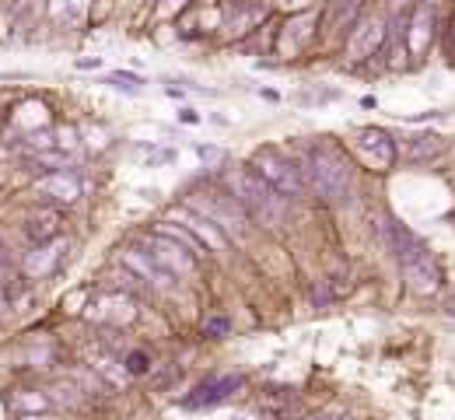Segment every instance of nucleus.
Instances as JSON below:
<instances>
[{
    "label": "nucleus",
    "instance_id": "nucleus-18",
    "mask_svg": "<svg viewBox=\"0 0 455 420\" xmlns=\"http://www.w3.org/2000/svg\"><path fill=\"white\" fill-rule=\"evenodd\" d=\"M15 406L25 417H39V413H46L53 406V399H50V392H39V389H18L15 392Z\"/></svg>",
    "mask_w": 455,
    "mask_h": 420
},
{
    "label": "nucleus",
    "instance_id": "nucleus-2",
    "mask_svg": "<svg viewBox=\"0 0 455 420\" xmlns=\"http://www.w3.org/2000/svg\"><path fill=\"white\" fill-rule=\"evenodd\" d=\"M228 193L239 200V207L249 214L253 225H263V228H284L288 225V214H291V200H284L274 186H267L249 165H239V168H224L221 179H217Z\"/></svg>",
    "mask_w": 455,
    "mask_h": 420
},
{
    "label": "nucleus",
    "instance_id": "nucleus-23",
    "mask_svg": "<svg viewBox=\"0 0 455 420\" xmlns=\"http://www.w3.org/2000/svg\"><path fill=\"white\" fill-rule=\"evenodd\" d=\"M193 151H196L207 165H224V161H228V154H224L221 147H214V144H196Z\"/></svg>",
    "mask_w": 455,
    "mask_h": 420
},
{
    "label": "nucleus",
    "instance_id": "nucleus-12",
    "mask_svg": "<svg viewBox=\"0 0 455 420\" xmlns=\"http://www.w3.org/2000/svg\"><path fill=\"white\" fill-rule=\"evenodd\" d=\"M64 249H67V239H53V242H46V246H36V249L22 260V273L32 277V280L50 277V273L64 263Z\"/></svg>",
    "mask_w": 455,
    "mask_h": 420
},
{
    "label": "nucleus",
    "instance_id": "nucleus-3",
    "mask_svg": "<svg viewBox=\"0 0 455 420\" xmlns=\"http://www.w3.org/2000/svg\"><path fill=\"white\" fill-rule=\"evenodd\" d=\"M385 239H389V249H392L396 260H399V270H403L406 287H410L413 294H420V298L438 294L445 273H441L438 256L427 249V242H424L420 235H413V232H410L403 221H396V218L385 221Z\"/></svg>",
    "mask_w": 455,
    "mask_h": 420
},
{
    "label": "nucleus",
    "instance_id": "nucleus-1",
    "mask_svg": "<svg viewBox=\"0 0 455 420\" xmlns=\"http://www.w3.org/2000/svg\"><path fill=\"white\" fill-rule=\"evenodd\" d=\"M301 175H305V186L308 193H315L319 200L326 203H343L350 200L354 193V179H357V168L354 161L347 158V151L340 144H333L329 137H319L312 144L301 147V158H294Z\"/></svg>",
    "mask_w": 455,
    "mask_h": 420
},
{
    "label": "nucleus",
    "instance_id": "nucleus-27",
    "mask_svg": "<svg viewBox=\"0 0 455 420\" xmlns=\"http://www.w3.org/2000/svg\"><path fill=\"white\" fill-rule=\"evenodd\" d=\"M305 420H350V417H336V413H319V417H305Z\"/></svg>",
    "mask_w": 455,
    "mask_h": 420
},
{
    "label": "nucleus",
    "instance_id": "nucleus-6",
    "mask_svg": "<svg viewBox=\"0 0 455 420\" xmlns=\"http://www.w3.org/2000/svg\"><path fill=\"white\" fill-rule=\"evenodd\" d=\"M140 249L161 267V270H168L172 277H193L196 273V267H200V260L193 256V253H186L175 239H168V235H161V232H151V235H144V242H140Z\"/></svg>",
    "mask_w": 455,
    "mask_h": 420
},
{
    "label": "nucleus",
    "instance_id": "nucleus-10",
    "mask_svg": "<svg viewBox=\"0 0 455 420\" xmlns=\"http://www.w3.org/2000/svg\"><path fill=\"white\" fill-rule=\"evenodd\" d=\"M36 193L43 200H50L53 207H70L84 196V182H81L77 168H60V172H46L43 179H36Z\"/></svg>",
    "mask_w": 455,
    "mask_h": 420
},
{
    "label": "nucleus",
    "instance_id": "nucleus-14",
    "mask_svg": "<svg viewBox=\"0 0 455 420\" xmlns=\"http://www.w3.org/2000/svg\"><path fill=\"white\" fill-rule=\"evenodd\" d=\"M60 225H64V214H60V207H39L36 214L25 218L22 232L32 246H46L53 239H60Z\"/></svg>",
    "mask_w": 455,
    "mask_h": 420
},
{
    "label": "nucleus",
    "instance_id": "nucleus-17",
    "mask_svg": "<svg viewBox=\"0 0 455 420\" xmlns=\"http://www.w3.org/2000/svg\"><path fill=\"white\" fill-rule=\"evenodd\" d=\"M154 232H161V235L175 239V242H179V246H182L186 253H193V256H196L200 263H203V260H210V249H207V246H203V242H200V239H196V235L189 232V228H182V225H172V221H161V225H158Z\"/></svg>",
    "mask_w": 455,
    "mask_h": 420
},
{
    "label": "nucleus",
    "instance_id": "nucleus-22",
    "mask_svg": "<svg viewBox=\"0 0 455 420\" xmlns=\"http://www.w3.org/2000/svg\"><path fill=\"white\" fill-rule=\"evenodd\" d=\"M50 11H53V18H57V22L74 25V22H77V15H81V4H77V0H53Z\"/></svg>",
    "mask_w": 455,
    "mask_h": 420
},
{
    "label": "nucleus",
    "instance_id": "nucleus-11",
    "mask_svg": "<svg viewBox=\"0 0 455 420\" xmlns=\"http://www.w3.org/2000/svg\"><path fill=\"white\" fill-rule=\"evenodd\" d=\"M119 263H123V270L133 277V280H140L144 287H151V291H172L175 287V277L168 273V270H161L140 246H130V249H123V256H119Z\"/></svg>",
    "mask_w": 455,
    "mask_h": 420
},
{
    "label": "nucleus",
    "instance_id": "nucleus-21",
    "mask_svg": "<svg viewBox=\"0 0 455 420\" xmlns=\"http://www.w3.org/2000/svg\"><path fill=\"white\" fill-rule=\"evenodd\" d=\"M203 333H207L210 340H221V336L232 333V319H228L224 312H214V315L203 319Z\"/></svg>",
    "mask_w": 455,
    "mask_h": 420
},
{
    "label": "nucleus",
    "instance_id": "nucleus-15",
    "mask_svg": "<svg viewBox=\"0 0 455 420\" xmlns=\"http://www.w3.org/2000/svg\"><path fill=\"white\" fill-rule=\"evenodd\" d=\"M445 151V137L434 133V130H420V133H410L399 147V158L410 161V165H427L434 161L438 154Z\"/></svg>",
    "mask_w": 455,
    "mask_h": 420
},
{
    "label": "nucleus",
    "instance_id": "nucleus-7",
    "mask_svg": "<svg viewBox=\"0 0 455 420\" xmlns=\"http://www.w3.org/2000/svg\"><path fill=\"white\" fill-rule=\"evenodd\" d=\"M242 385H246V375H210L182 399V406L186 410H214V406L232 399Z\"/></svg>",
    "mask_w": 455,
    "mask_h": 420
},
{
    "label": "nucleus",
    "instance_id": "nucleus-28",
    "mask_svg": "<svg viewBox=\"0 0 455 420\" xmlns=\"http://www.w3.org/2000/svg\"><path fill=\"white\" fill-rule=\"evenodd\" d=\"M389 4H392V8H396V11H399V8H403V4H410V0H389Z\"/></svg>",
    "mask_w": 455,
    "mask_h": 420
},
{
    "label": "nucleus",
    "instance_id": "nucleus-16",
    "mask_svg": "<svg viewBox=\"0 0 455 420\" xmlns=\"http://www.w3.org/2000/svg\"><path fill=\"white\" fill-rule=\"evenodd\" d=\"M378 39H382V29L375 25V18H368V22H361L357 25V32L350 36V53H354V60H364V57H375V46H378Z\"/></svg>",
    "mask_w": 455,
    "mask_h": 420
},
{
    "label": "nucleus",
    "instance_id": "nucleus-30",
    "mask_svg": "<svg viewBox=\"0 0 455 420\" xmlns=\"http://www.w3.org/2000/svg\"><path fill=\"white\" fill-rule=\"evenodd\" d=\"M445 312H448V315H455V298L448 301V308H445Z\"/></svg>",
    "mask_w": 455,
    "mask_h": 420
},
{
    "label": "nucleus",
    "instance_id": "nucleus-25",
    "mask_svg": "<svg viewBox=\"0 0 455 420\" xmlns=\"http://www.w3.org/2000/svg\"><path fill=\"white\" fill-rule=\"evenodd\" d=\"M179 123L196 126V123H200V112H196V109H189V105H182V109H179Z\"/></svg>",
    "mask_w": 455,
    "mask_h": 420
},
{
    "label": "nucleus",
    "instance_id": "nucleus-24",
    "mask_svg": "<svg viewBox=\"0 0 455 420\" xmlns=\"http://www.w3.org/2000/svg\"><path fill=\"white\" fill-rule=\"evenodd\" d=\"M312 301H315L319 308H326V305L333 301V294H329V280H319V284L312 287Z\"/></svg>",
    "mask_w": 455,
    "mask_h": 420
},
{
    "label": "nucleus",
    "instance_id": "nucleus-19",
    "mask_svg": "<svg viewBox=\"0 0 455 420\" xmlns=\"http://www.w3.org/2000/svg\"><path fill=\"white\" fill-rule=\"evenodd\" d=\"M102 84H109L112 91H123V95H140L144 91V77L133 74V70H112Z\"/></svg>",
    "mask_w": 455,
    "mask_h": 420
},
{
    "label": "nucleus",
    "instance_id": "nucleus-8",
    "mask_svg": "<svg viewBox=\"0 0 455 420\" xmlns=\"http://www.w3.org/2000/svg\"><path fill=\"white\" fill-rule=\"evenodd\" d=\"M354 147H357V154H364L375 168H382V172H389L396 161H399V144H396V137L389 133V130H382V126H361L357 133H354Z\"/></svg>",
    "mask_w": 455,
    "mask_h": 420
},
{
    "label": "nucleus",
    "instance_id": "nucleus-9",
    "mask_svg": "<svg viewBox=\"0 0 455 420\" xmlns=\"http://www.w3.org/2000/svg\"><path fill=\"white\" fill-rule=\"evenodd\" d=\"M434 25H438L434 8H431V4H417L413 15L403 22V50H406V57L420 60V57L431 50V43H434Z\"/></svg>",
    "mask_w": 455,
    "mask_h": 420
},
{
    "label": "nucleus",
    "instance_id": "nucleus-29",
    "mask_svg": "<svg viewBox=\"0 0 455 420\" xmlns=\"http://www.w3.org/2000/svg\"><path fill=\"white\" fill-rule=\"evenodd\" d=\"M448 57L455 60V32H452V46H448Z\"/></svg>",
    "mask_w": 455,
    "mask_h": 420
},
{
    "label": "nucleus",
    "instance_id": "nucleus-20",
    "mask_svg": "<svg viewBox=\"0 0 455 420\" xmlns=\"http://www.w3.org/2000/svg\"><path fill=\"white\" fill-rule=\"evenodd\" d=\"M123 371H126V375H137V378L147 375V371H151V354H147V350H130V354L123 357Z\"/></svg>",
    "mask_w": 455,
    "mask_h": 420
},
{
    "label": "nucleus",
    "instance_id": "nucleus-26",
    "mask_svg": "<svg viewBox=\"0 0 455 420\" xmlns=\"http://www.w3.org/2000/svg\"><path fill=\"white\" fill-rule=\"evenodd\" d=\"M74 67H77V70H98L102 60H98V57H81V60H74Z\"/></svg>",
    "mask_w": 455,
    "mask_h": 420
},
{
    "label": "nucleus",
    "instance_id": "nucleus-4",
    "mask_svg": "<svg viewBox=\"0 0 455 420\" xmlns=\"http://www.w3.org/2000/svg\"><path fill=\"white\" fill-rule=\"evenodd\" d=\"M182 207L196 210L200 218H207L217 232H224L228 242H242L249 235V214L239 207V200L228 193L221 182H210V186H189L186 196H182Z\"/></svg>",
    "mask_w": 455,
    "mask_h": 420
},
{
    "label": "nucleus",
    "instance_id": "nucleus-13",
    "mask_svg": "<svg viewBox=\"0 0 455 420\" xmlns=\"http://www.w3.org/2000/svg\"><path fill=\"white\" fill-rule=\"evenodd\" d=\"M172 218H175V221H182V228H189V232H193V235H196L207 249H210V256H214V253H228V246H232V242L224 239V232H217L207 218H200L196 210H189V207H182V203L172 210Z\"/></svg>",
    "mask_w": 455,
    "mask_h": 420
},
{
    "label": "nucleus",
    "instance_id": "nucleus-5",
    "mask_svg": "<svg viewBox=\"0 0 455 420\" xmlns=\"http://www.w3.org/2000/svg\"><path fill=\"white\" fill-rule=\"evenodd\" d=\"M249 168H253L267 186H274L284 200H308V196H312L308 186H305V175H301V168H298V161H294L291 154H284L281 147H274V144L256 147L253 158H249Z\"/></svg>",
    "mask_w": 455,
    "mask_h": 420
}]
</instances>
